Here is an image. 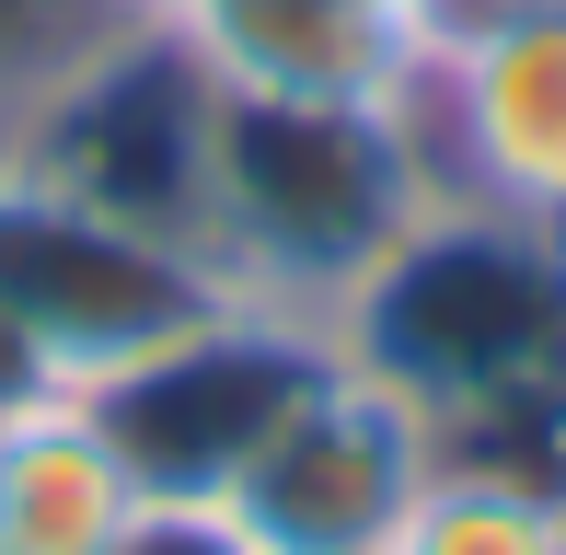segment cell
Instances as JSON below:
<instances>
[{
    "mask_svg": "<svg viewBox=\"0 0 566 555\" xmlns=\"http://www.w3.org/2000/svg\"><path fill=\"white\" fill-rule=\"evenodd\" d=\"M381 555H566V486L532 474L521 451H440L405 521L381 533Z\"/></svg>",
    "mask_w": 566,
    "mask_h": 555,
    "instance_id": "8",
    "label": "cell"
},
{
    "mask_svg": "<svg viewBox=\"0 0 566 555\" xmlns=\"http://www.w3.org/2000/svg\"><path fill=\"white\" fill-rule=\"evenodd\" d=\"M139 35V12L116 0H0V163L46 139V116Z\"/></svg>",
    "mask_w": 566,
    "mask_h": 555,
    "instance_id": "9",
    "label": "cell"
},
{
    "mask_svg": "<svg viewBox=\"0 0 566 555\" xmlns=\"http://www.w3.org/2000/svg\"><path fill=\"white\" fill-rule=\"evenodd\" d=\"M336 336L405 370L451 440L485 451L509 417L566 394V243L509 232L485 209H428Z\"/></svg>",
    "mask_w": 566,
    "mask_h": 555,
    "instance_id": "2",
    "label": "cell"
},
{
    "mask_svg": "<svg viewBox=\"0 0 566 555\" xmlns=\"http://www.w3.org/2000/svg\"><path fill=\"white\" fill-rule=\"evenodd\" d=\"M220 313H243V301L209 278L186 232L105 209L46 163H0V324L23 336L46 383L116 394L186 336H209Z\"/></svg>",
    "mask_w": 566,
    "mask_h": 555,
    "instance_id": "3",
    "label": "cell"
},
{
    "mask_svg": "<svg viewBox=\"0 0 566 555\" xmlns=\"http://www.w3.org/2000/svg\"><path fill=\"white\" fill-rule=\"evenodd\" d=\"M163 46L209 93L243 105H347V116H417L428 35L347 0H174Z\"/></svg>",
    "mask_w": 566,
    "mask_h": 555,
    "instance_id": "6",
    "label": "cell"
},
{
    "mask_svg": "<svg viewBox=\"0 0 566 555\" xmlns=\"http://www.w3.org/2000/svg\"><path fill=\"white\" fill-rule=\"evenodd\" d=\"M440 451L451 428L405 370L324 336L301 383L266 406V428L243 440V463L220 474V498L266 533V555H381L405 498L440 474Z\"/></svg>",
    "mask_w": 566,
    "mask_h": 555,
    "instance_id": "4",
    "label": "cell"
},
{
    "mask_svg": "<svg viewBox=\"0 0 566 555\" xmlns=\"http://www.w3.org/2000/svg\"><path fill=\"white\" fill-rule=\"evenodd\" d=\"M105 555H266V533H254L220 486H150L139 521H127Z\"/></svg>",
    "mask_w": 566,
    "mask_h": 555,
    "instance_id": "10",
    "label": "cell"
},
{
    "mask_svg": "<svg viewBox=\"0 0 566 555\" xmlns=\"http://www.w3.org/2000/svg\"><path fill=\"white\" fill-rule=\"evenodd\" d=\"M440 209L566 243V0H462L417 82Z\"/></svg>",
    "mask_w": 566,
    "mask_h": 555,
    "instance_id": "5",
    "label": "cell"
},
{
    "mask_svg": "<svg viewBox=\"0 0 566 555\" xmlns=\"http://www.w3.org/2000/svg\"><path fill=\"white\" fill-rule=\"evenodd\" d=\"M347 12H381V23H405V35H428V46H440L451 0H347Z\"/></svg>",
    "mask_w": 566,
    "mask_h": 555,
    "instance_id": "11",
    "label": "cell"
},
{
    "mask_svg": "<svg viewBox=\"0 0 566 555\" xmlns=\"http://www.w3.org/2000/svg\"><path fill=\"white\" fill-rule=\"evenodd\" d=\"M116 12H139V23H163V12H174V0H116Z\"/></svg>",
    "mask_w": 566,
    "mask_h": 555,
    "instance_id": "12",
    "label": "cell"
},
{
    "mask_svg": "<svg viewBox=\"0 0 566 555\" xmlns=\"http://www.w3.org/2000/svg\"><path fill=\"white\" fill-rule=\"evenodd\" d=\"M150 474L105 394L35 383L0 406V555H105L139 521Z\"/></svg>",
    "mask_w": 566,
    "mask_h": 555,
    "instance_id": "7",
    "label": "cell"
},
{
    "mask_svg": "<svg viewBox=\"0 0 566 555\" xmlns=\"http://www.w3.org/2000/svg\"><path fill=\"white\" fill-rule=\"evenodd\" d=\"M197 82V70H186ZM440 209L417 116H347V105H243L197 82L186 128V243L243 313L336 336L405 232Z\"/></svg>",
    "mask_w": 566,
    "mask_h": 555,
    "instance_id": "1",
    "label": "cell"
}]
</instances>
